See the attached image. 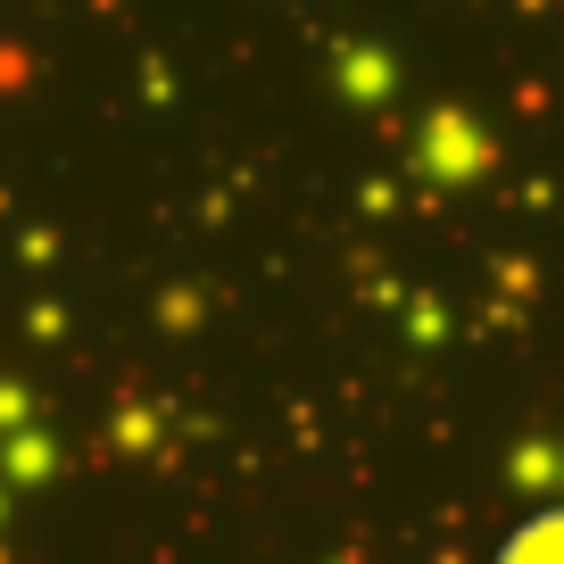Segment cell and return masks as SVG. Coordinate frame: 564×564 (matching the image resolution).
<instances>
[{
	"mask_svg": "<svg viewBox=\"0 0 564 564\" xmlns=\"http://www.w3.org/2000/svg\"><path fill=\"white\" fill-rule=\"evenodd\" d=\"M498 556H507V564H547V556H564V507H547V514H531V523H514L507 540H498Z\"/></svg>",
	"mask_w": 564,
	"mask_h": 564,
	"instance_id": "1",
	"label": "cell"
}]
</instances>
